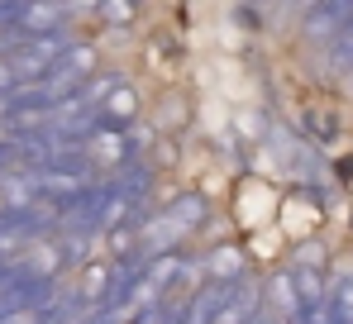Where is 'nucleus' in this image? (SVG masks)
Listing matches in <instances>:
<instances>
[{
    "label": "nucleus",
    "instance_id": "f257e3e1",
    "mask_svg": "<svg viewBox=\"0 0 353 324\" xmlns=\"http://www.w3.org/2000/svg\"><path fill=\"white\" fill-rule=\"evenodd\" d=\"M201 215H205V201H201V196H181V201H172L163 215L153 219V224H158V229H153V239H158V243H172V239H181V234H186Z\"/></svg>",
    "mask_w": 353,
    "mask_h": 324
},
{
    "label": "nucleus",
    "instance_id": "f03ea898",
    "mask_svg": "<svg viewBox=\"0 0 353 324\" xmlns=\"http://www.w3.org/2000/svg\"><path fill=\"white\" fill-rule=\"evenodd\" d=\"M344 14H349V5H310V10H305V34L320 39V43H330L334 29L344 24Z\"/></svg>",
    "mask_w": 353,
    "mask_h": 324
},
{
    "label": "nucleus",
    "instance_id": "7ed1b4c3",
    "mask_svg": "<svg viewBox=\"0 0 353 324\" xmlns=\"http://www.w3.org/2000/svg\"><path fill=\"white\" fill-rule=\"evenodd\" d=\"M325 324H353V272L330 286V296H325Z\"/></svg>",
    "mask_w": 353,
    "mask_h": 324
},
{
    "label": "nucleus",
    "instance_id": "20e7f679",
    "mask_svg": "<svg viewBox=\"0 0 353 324\" xmlns=\"http://www.w3.org/2000/svg\"><path fill=\"white\" fill-rule=\"evenodd\" d=\"M205 276H210L215 286H230V281H239V276H243V253H239L234 243L215 248V253H210V267H205Z\"/></svg>",
    "mask_w": 353,
    "mask_h": 324
},
{
    "label": "nucleus",
    "instance_id": "39448f33",
    "mask_svg": "<svg viewBox=\"0 0 353 324\" xmlns=\"http://www.w3.org/2000/svg\"><path fill=\"white\" fill-rule=\"evenodd\" d=\"M330 62L339 72H353V5H349V14H344V24L334 29V39H330Z\"/></svg>",
    "mask_w": 353,
    "mask_h": 324
},
{
    "label": "nucleus",
    "instance_id": "423d86ee",
    "mask_svg": "<svg viewBox=\"0 0 353 324\" xmlns=\"http://www.w3.org/2000/svg\"><path fill=\"white\" fill-rule=\"evenodd\" d=\"M101 14H105V19H119V24H124V19L134 14V5H101Z\"/></svg>",
    "mask_w": 353,
    "mask_h": 324
}]
</instances>
